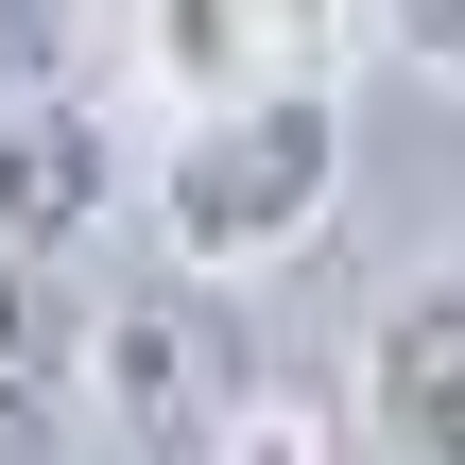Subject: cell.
I'll return each instance as SVG.
<instances>
[{"label": "cell", "mask_w": 465, "mask_h": 465, "mask_svg": "<svg viewBox=\"0 0 465 465\" xmlns=\"http://www.w3.org/2000/svg\"><path fill=\"white\" fill-rule=\"evenodd\" d=\"M328 207H345V104H328V69H259V86H224V104H173V155L138 173V224H155V259H190V276L293 259Z\"/></svg>", "instance_id": "obj_1"}, {"label": "cell", "mask_w": 465, "mask_h": 465, "mask_svg": "<svg viewBox=\"0 0 465 465\" xmlns=\"http://www.w3.org/2000/svg\"><path fill=\"white\" fill-rule=\"evenodd\" d=\"M259 397V328L224 276H155V293H86V465H207V431Z\"/></svg>", "instance_id": "obj_2"}, {"label": "cell", "mask_w": 465, "mask_h": 465, "mask_svg": "<svg viewBox=\"0 0 465 465\" xmlns=\"http://www.w3.org/2000/svg\"><path fill=\"white\" fill-rule=\"evenodd\" d=\"M138 207V173H121V121L52 69V86H17L0 104V259H104V224Z\"/></svg>", "instance_id": "obj_3"}, {"label": "cell", "mask_w": 465, "mask_h": 465, "mask_svg": "<svg viewBox=\"0 0 465 465\" xmlns=\"http://www.w3.org/2000/svg\"><path fill=\"white\" fill-rule=\"evenodd\" d=\"M362 465H465V276H397L345 380Z\"/></svg>", "instance_id": "obj_4"}, {"label": "cell", "mask_w": 465, "mask_h": 465, "mask_svg": "<svg viewBox=\"0 0 465 465\" xmlns=\"http://www.w3.org/2000/svg\"><path fill=\"white\" fill-rule=\"evenodd\" d=\"M0 465H86V293H69V259H0Z\"/></svg>", "instance_id": "obj_5"}, {"label": "cell", "mask_w": 465, "mask_h": 465, "mask_svg": "<svg viewBox=\"0 0 465 465\" xmlns=\"http://www.w3.org/2000/svg\"><path fill=\"white\" fill-rule=\"evenodd\" d=\"M362 431H328V414H293V397H242L224 431H207V465H345Z\"/></svg>", "instance_id": "obj_6"}, {"label": "cell", "mask_w": 465, "mask_h": 465, "mask_svg": "<svg viewBox=\"0 0 465 465\" xmlns=\"http://www.w3.org/2000/svg\"><path fill=\"white\" fill-rule=\"evenodd\" d=\"M69 17H86V0H0V104L69 69Z\"/></svg>", "instance_id": "obj_7"}, {"label": "cell", "mask_w": 465, "mask_h": 465, "mask_svg": "<svg viewBox=\"0 0 465 465\" xmlns=\"http://www.w3.org/2000/svg\"><path fill=\"white\" fill-rule=\"evenodd\" d=\"M380 35H397L431 86H465V0H380Z\"/></svg>", "instance_id": "obj_8"}]
</instances>
